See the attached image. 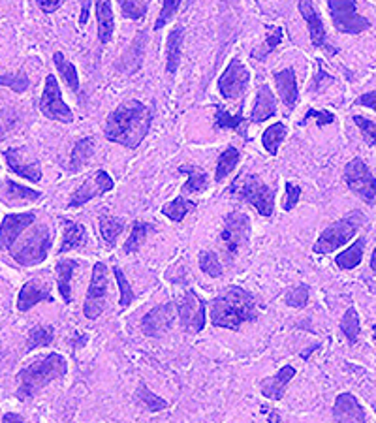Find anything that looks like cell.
Here are the masks:
<instances>
[{"label":"cell","instance_id":"cell-1","mask_svg":"<svg viewBox=\"0 0 376 423\" xmlns=\"http://www.w3.org/2000/svg\"><path fill=\"white\" fill-rule=\"evenodd\" d=\"M153 123V113L143 102L126 100L113 109L104 124L106 140L134 151L147 137Z\"/></svg>","mask_w":376,"mask_h":423},{"label":"cell","instance_id":"cell-2","mask_svg":"<svg viewBox=\"0 0 376 423\" xmlns=\"http://www.w3.org/2000/svg\"><path fill=\"white\" fill-rule=\"evenodd\" d=\"M256 318V301L241 286H231L211 301V322L215 328L237 331Z\"/></svg>","mask_w":376,"mask_h":423},{"label":"cell","instance_id":"cell-3","mask_svg":"<svg viewBox=\"0 0 376 423\" xmlns=\"http://www.w3.org/2000/svg\"><path fill=\"white\" fill-rule=\"evenodd\" d=\"M68 372V361L65 356L53 352L34 359L18 375V397L21 401L32 399L38 391L49 386L55 380H59Z\"/></svg>","mask_w":376,"mask_h":423},{"label":"cell","instance_id":"cell-4","mask_svg":"<svg viewBox=\"0 0 376 423\" xmlns=\"http://www.w3.org/2000/svg\"><path fill=\"white\" fill-rule=\"evenodd\" d=\"M53 237L55 231H51L49 226L46 224L36 226L18 248H10L12 258L23 267H34V265L41 264L53 247Z\"/></svg>","mask_w":376,"mask_h":423},{"label":"cell","instance_id":"cell-5","mask_svg":"<svg viewBox=\"0 0 376 423\" xmlns=\"http://www.w3.org/2000/svg\"><path fill=\"white\" fill-rule=\"evenodd\" d=\"M361 222H363V217H361L359 213L350 215V217L347 218H341V220H337V222L328 226V228L320 234V237H318L316 243H314L312 250H314L316 254L335 253L337 248L342 247V245H347L354 235L358 234Z\"/></svg>","mask_w":376,"mask_h":423},{"label":"cell","instance_id":"cell-6","mask_svg":"<svg viewBox=\"0 0 376 423\" xmlns=\"http://www.w3.org/2000/svg\"><path fill=\"white\" fill-rule=\"evenodd\" d=\"M235 194L241 196V200L248 201L262 217H271L275 213V192L262 181V177L250 173L237 187H231Z\"/></svg>","mask_w":376,"mask_h":423},{"label":"cell","instance_id":"cell-7","mask_svg":"<svg viewBox=\"0 0 376 423\" xmlns=\"http://www.w3.org/2000/svg\"><path fill=\"white\" fill-rule=\"evenodd\" d=\"M328 10L335 29L342 34H361L372 27L369 19L358 12L356 0H328Z\"/></svg>","mask_w":376,"mask_h":423},{"label":"cell","instance_id":"cell-8","mask_svg":"<svg viewBox=\"0 0 376 423\" xmlns=\"http://www.w3.org/2000/svg\"><path fill=\"white\" fill-rule=\"evenodd\" d=\"M342 179L347 182V187L356 192V194L369 203L370 207H375V196H376V181L375 173L369 170V166L365 164L361 159L350 160L344 168Z\"/></svg>","mask_w":376,"mask_h":423},{"label":"cell","instance_id":"cell-9","mask_svg":"<svg viewBox=\"0 0 376 423\" xmlns=\"http://www.w3.org/2000/svg\"><path fill=\"white\" fill-rule=\"evenodd\" d=\"M250 237V218L245 213H228L224 217L222 222V234H220V241H222L226 253L235 256Z\"/></svg>","mask_w":376,"mask_h":423},{"label":"cell","instance_id":"cell-10","mask_svg":"<svg viewBox=\"0 0 376 423\" xmlns=\"http://www.w3.org/2000/svg\"><path fill=\"white\" fill-rule=\"evenodd\" d=\"M40 112L47 119L57 121V123H74V112L62 100L59 81H57V77L53 74L46 77V85H43V93H41L40 98Z\"/></svg>","mask_w":376,"mask_h":423},{"label":"cell","instance_id":"cell-11","mask_svg":"<svg viewBox=\"0 0 376 423\" xmlns=\"http://www.w3.org/2000/svg\"><path fill=\"white\" fill-rule=\"evenodd\" d=\"M107 297V267L106 264H94L93 276H90V286L87 290V300L83 305V314L88 320H96L104 312Z\"/></svg>","mask_w":376,"mask_h":423},{"label":"cell","instance_id":"cell-12","mask_svg":"<svg viewBox=\"0 0 376 423\" xmlns=\"http://www.w3.org/2000/svg\"><path fill=\"white\" fill-rule=\"evenodd\" d=\"M250 83V72L239 59L229 60L222 76L218 77V90L222 94L224 100H237L241 98Z\"/></svg>","mask_w":376,"mask_h":423},{"label":"cell","instance_id":"cell-13","mask_svg":"<svg viewBox=\"0 0 376 423\" xmlns=\"http://www.w3.org/2000/svg\"><path fill=\"white\" fill-rule=\"evenodd\" d=\"M115 188V181L112 179V175L104 170H98L94 175H90L87 181H83V184L72 192V198L68 201V209H77L83 207L85 203H88L94 198H100V196L112 192Z\"/></svg>","mask_w":376,"mask_h":423},{"label":"cell","instance_id":"cell-14","mask_svg":"<svg viewBox=\"0 0 376 423\" xmlns=\"http://www.w3.org/2000/svg\"><path fill=\"white\" fill-rule=\"evenodd\" d=\"M182 329L187 333H200L206 328V301L196 292H187L175 305Z\"/></svg>","mask_w":376,"mask_h":423},{"label":"cell","instance_id":"cell-15","mask_svg":"<svg viewBox=\"0 0 376 423\" xmlns=\"http://www.w3.org/2000/svg\"><path fill=\"white\" fill-rule=\"evenodd\" d=\"M300 13L305 19L307 27H309L312 46L318 47V49H325L331 57L337 55V47L331 46V41L328 40V30H325V25H323L320 13L314 8V2L312 0H300Z\"/></svg>","mask_w":376,"mask_h":423},{"label":"cell","instance_id":"cell-16","mask_svg":"<svg viewBox=\"0 0 376 423\" xmlns=\"http://www.w3.org/2000/svg\"><path fill=\"white\" fill-rule=\"evenodd\" d=\"M173 318H175V303L154 307L153 311H149L141 320V331H143V335L151 337V339L164 337L173 325Z\"/></svg>","mask_w":376,"mask_h":423},{"label":"cell","instance_id":"cell-17","mask_svg":"<svg viewBox=\"0 0 376 423\" xmlns=\"http://www.w3.org/2000/svg\"><path fill=\"white\" fill-rule=\"evenodd\" d=\"M36 220V215L32 211L25 213H10L2 218L0 224V248L2 250H10L13 248V243L19 237L21 231L32 226Z\"/></svg>","mask_w":376,"mask_h":423},{"label":"cell","instance_id":"cell-18","mask_svg":"<svg viewBox=\"0 0 376 423\" xmlns=\"http://www.w3.org/2000/svg\"><path fill=\"white\" fill-rule=\"evenodd\" d=\"M4 160H6L8 168H10L15 175L23 177V179L32 182L41 181L40 166L36 164L34 160L25 153V149H18V147L6 149V151H4Z\"/></svg>","mask_w":376,"mask_h":423},{"label":"cell","instance_id":"cell-19","mask_svg":"<svg viewBox=\"0 0 376 423\" xmlns=\"http://www.w3.org/2000/svg\"><path fill=\"white\" fill-rule=\"evenodd\" d=\"M53 301V295H51V290L47 284H43L41 281H29L25 284L21 292H19L18 297V309L21 312L30 311L32 307H36L38 303H51Z\"/></svg>","mask_w":376,"mask_h":423},{"label":"cell","instance_id":"cell-20","mask_svg":"<svg viewBox=\"0 0 376 423\" xmlns=\"http://www.w3.org/2000/svg\"><path fill=\"white\" fill-rule=\"evenodd\" d=\"M333 417L337 422L363 423L367 422V412L350 391H344L337 397L335 406H333Z\"/></svg>","mask_w":376,"mask_h":423},{"label":"cell","instance_id":"cell-21","mask_svg":"<svg viewBox=\"0 0 376 423\" xmlns=\"http://www.w3.org/2000/svg\"><path fill=\"white\" fill-rule=\"evenodd\" d=\"M41 198V192L38 190H32L29 187H23L19 182L8 179L4 182V188L0 192V201L8 207H21V206H29V203H34Z\"/></svg>","mask_w":376,"mask_h":423},{"label":"cell","instance_id":"cell-22","mask_svg":"<svg viewBox=\"0 0 376 423\" xmlns=\"http://www.w3.org/2000/svg\"><path fill=\"white\" fill-rule=\"evenodd\" d=\"M275 83L281 94V100L290 112H294L300 100V90H297V77H295L294 68H284L281 72H275Z\"/></svg>","mask_w":376,"mask_h":423},{"label":"cell","instance_id":"cell-23","mask_svg":"<svg viewBox=\"0 0 376 423\" xmlns=\"http://www.w3.org/2000/svg\"><path fill=\"white\" fill-rule=\"evenodd\" d=\"M295 376V369L292 365H284L278 372H275L269 378H265L262 382V395L271 401H281L284 397L286 386L292 382V378Z\"/></svg>","mask_w":376,"mask_h":423},{"label":"cell","instance_id":"cell-24","mask_svg":"<svg viewBox=\"0 0 376 423\" xmlns=\"http://www.w3.org/2000/svg\"><path fill=\"white\" fill-rule=\"evenodd\" d=\"M275 115H276L275 94H273L269 85L264 83V85H260L258 94H256L253 113H250V123H264V121L275 117Z\"/></svg>","mask_w":376,"mask_h":423},{"label":"cell","instance_id":"cell-25","mask_svg":"<svg viewBox=\"0 0 376 423\" xmlns=\"http://www.w3.org/2000/svg\"><path fill=\"white\" fill-rule=\"evenodd\" d=\"M94 10L98 19V40L102 46H107L113 40V32H115L112 0H94Z\"/></svg>","mask_w":376,"mask_h":423},{"label":"cell","instance_id":"cell-26","mask_svg":"<svg viewBox=\"0 0 376 423\" xmlns=\"http://www.w3.org/2000/svg\"><path fill=\"white\" fill-rule=\"evenodd\" d=\"M217 109V119H215V128H228L234 130L237 134L241 135L243 140H248L247 134V124L248 121L243 117V104L239 106V112L231 115L224 106H215Z\"/></svg>","mask_w":376,"mask_h":423},{"label":"cell","instance_id":"cell-27","mask_svg":"<svg viewBox=\"0 0 376 423\" xmlns=\"http://www.w3.org/2000/svg\"><path fill=\"white\" fill-rule=\"evenodd\" d=\"M182 40H184V29L182 25L173 27V30L168 36V55H166V72L170 76H175L179 62H181Z\"/></svg>","mask_w":376,"mask_h":423},{"label":"cell","instance_id":"cell-28","mask_svg":"<svg viewBox=\"0 0 376 423\" xmlns=\"http://www.w3.org/2000/svg\"><path fill=\"white\" fill-rule=\"evenodd\" d=\"M94 154V137L93 135H87V137H83L74 145L70 153V162L66 166V170L70 171V173H76L83 168V166L87 164L88 160L93 159Z\"/></svg>","mask_w":376,"mask_h":423},{"label":"cell","instance_id":"cell-29","mask_svg":"<svg viewBox=\"0 0 376 423\" xmlns=\"http://www.w3.org/2000/svg\"><path fill=\"white\" fill-rule=\"evenodd\" d=\"M57 286H59V292L62 295L66 305L72 303V276H74V271L77 269V262L76 260H60L57 264Z\"/></svg>","mask_w":376,"mask_h":423},{"label":"cell","instance_id":"cell-30","mask_svg":"<svg viewBox=\"0 0 376 423\" xmlns=\"http://www.w3.org/2000/svg\"><path fill=\"white\" fill-rule=\"evenodd\" d=\"M181 173H187L188 181L182 184V194H196V192H203L209 187V177L206 171H201L198 166H181L179 168Z\"/></svg>","mask_w":376,"mask_h":423},{"label":"cell","instance_id":"cell-31","mask_svg":"<svg viewBox=\"0 0 376 423\" xmlns=\"http://www.w3.org/2000/svg\"><path fill=\"white\" fill-rule=\"evenodd\" d=\"M85 243H87V229H85V226L68 220V222H66L65 237H62V243H60L59 254L70 253L74 248L83 247Z\"/></svg>","mask_w":376,"mask_h":423},{"label":"cell","instance_id":"cell-32","mask_svg":"<svg viewBox=\"0 0 376 423\" xmlns=\"http://www.w3.org/2000/svg\"><path fill=\"white\" fill-rule=\"evenodd\" d=\"M365 237H359L358 241H354V245L342 250L339 256L335 258V264L339 265V269L342 271H350L354 267H358L361 264V258H363V250H365Z\"/></svg>","mask_w":376,"mask_h":423},{"label":"cell","instance_id":"cell-33","mask_svg":"<svg viewBox=\"0 0 376 423\" xmlns=\"http://www.w3.org/2000/svg\"><path fill=\"white\" fill-rule=\"evenodd\" d=\"M98 224H100V234L102 239L112 247L115 245L119 239V235L124 231V220L117 217H109L107 213H102L100 218H98Z\"/></svg>","mask_w":376,"mask_h":423},{"label":"cell","instance_id":"cell-34","mask_svg":"<svg viewBox=\"0 0 376 423\" xmlns=\"http://www.w3.org/2000/svg\"><path fill=\"white\" fill-rule=\"evenodd\" d=\"M53 62L57 66V72H59V76L65 79L66 87L74 90V93H79V76H77L76 66L72 65L70 60H66V57L60 51L53 55Z\"/></svg>","mask_w":376,"mask_h":423},{"label":"cell","instance_id":"cell-35","mask_svg":"<svg viewBox=\"0 0 376 423\" xmlns=\"http://www.w3.org/2000/svg\"><path fill=\"white\" fill-rule=\"evenodd\" d=\"M196 209V201L184 200V196H177L173 201H168L162 206V215L168 217L173 222H182V218L187 217L188 213H192Z\"/></svg>","mask_w":376,"mask_h":423},{"label":"cell","instance_id":"cell-36","mask_svg":"<svg viewBox=\"0 0 376 423\" xmlns=\"http://www.w3.org/2000/svg\"><path fill=\"white\" fill-rule=\"evenodd\" d=\"M241 160V151L235 147H228L224 151L220 156H218L217 162V171H215V181L222 182L226 177L235 170V166L239 164Z\"/></svg>","mask_w":376,"mask_h":423},{"label":"cell","instance_id":"cell-37","mask_svg":"<svg viewBox=\"0 0 376 423\" xmlns=\"http://www.w3.org/2000/svg\"><path fill=\"white\" fill-rule=\"evenodd\" d=\"M286 134H288V130H286V126L282 123H275L265 128L264 135H262V143H264V149L271 156H275L278 153V147H281V143L284 141Z\"/></svg>","mask_w":376,"mask_h":423},{"label":"cell","instance_id":"cell-38","mask_svg":"<svg viewBox=\"0 0 376 423\" xmlns=\"http://www.w3.org/2000/svg\"><path fill=\"white\" fill-rule=\"evenodd\" d=\"M265 34H267V40L258 47V49H254L253 57L254 60H262L264 57H267L269 53H273L276 47L281 46L282 41V29L281 27H271V25H265Z\"/></svg>","mask_w":376,"mask_h":423},{"label":"cell","instance_id":"cell-39","mask_svg":"<svg viewBox=\"0 0 376 423\" xmlns=\"http://www.w3.org/2000/svg\"><path fill=\"white\" fill-rule=\"evenodd\" d=\"M55 341L53 328L49 325H34L29 331V339H27V350L25 352H32L36 348L49 347Z\"/></svg>","mask_w":376,"mask_h":423},{"label":"cell","instance_id":"cell-40","mask_svg":"<svg viewBox=\"0 0 376 423\" xmlns=\"http://www.w3.org/2000/svg\"><path fill=\"white\" fill-rule=\"evenodd\" d=\"M341 331L342 335L347 337V341L350 344H356L359 341V333H361V323H359V314L358 311L350 307L347 312H344V316L341 320Z\"/></svg>","mask_w":376,"mask_h":423},{"label":"cell","instance_id":"cell-41","mask_svg":"<svg viewBox=\"0 0 376 423\" xmlns=\"http://www.w3.org/2000/svg\"><path fill=\"white\" fill-rule=\"evenodd\" d=\"M147 231H149L147 222L135 220V222L132 224V231H130L128 241H126V245H124V253H128V254L137 253V248L143 245L145 237H147Z\"/></svg>","mask_w":376,"mask_h":423},{"label":"cell","instance_id":"cell-42","mask_svg":"<svg viewBox=\"0 0 376 423\" xmlns=\"http://www.w3.org/2000/svg\"><path fill=\"white\" fill-rule=\"evenodd\" d=\"M137 399H140L141 405L145 406L149 412H160L168 408V403H166L162 397H159V395H154L145 384H140V388H137Z\"/></svg>","mask_w":376,"mask_h":423},{"label":"cell","instance_id":"cell-43","mask_svg":"<svg viewBox=\"0 0 376 423\" xmlns=\"http://www.w3.org/2000/svg\"><path fill=\"white\" fill-rule=\"evenodd\" d=\"M121 12L126 19L137 21L147 13V0H119Z\"/></svg>","mask_w":376,"mask_h":423},{"label":"cell","instance_id":"cell-44","mask_svg":"<svg viewBox=\"0 0 376 423\" xmlns=\"http://www.w3.org/2000/svg\"><path fill=\"white\" fill-rule=\"evenodd\" d=\"M113 275H115V278H117L119 292H121V309L126 311V309H128V307L132 305L135 300L134 290H132V286H130V282L126 281V276L123 275L121 267H113Z\"/></svg>","mask_w":376,"mask_h":423},{"label":"cell","instance_id":"cell-45","mask_svg":"<svg viewBox=\"0 0 376 423\" xmlns=\"http://www.w3.org/2000/svg\"><path fill=\"white\" fill-rule=\"evenodd\" d=\"M0 85L2 87L12 88L13 93H25L30 87V79L25 72H18V74H2L0 76Z\"/></svg>","mask_w":376,"mask_h":423},{"label":"cell","instance_id":"cell-46","mask_svg":"<svg viewBox=\"0 0 376 423\" xmlns=\"http://www.w3.org/2000/svg\"><path fill=\"white\" fill-rule=\"evenodd\" d=\"M200 269L206 273V275L213 276V278H218L222 275V264L215 253L211 250H203L200 253Z\"/></svg>","mask_w":376,"mask_h":423},{"label":"cell","instance_id":"cell-47","mask_svg":"<svg viewBox=\"0 0 376 423\" xmlns=\"http://www.w3.org/2000/svg\"><path fill=\"white\" fill-rule=\"evenodd\" d=\"M284 301L286 305L294 307V309H303V307L309 303V286L307 284H300L284 295Z\"/></svg>","mask_w":376,"mask_h":423},{"label":"cell","instance_id":"cell-48","mask_svg":"<svg viewBox=\"0 0 376 423\" xmlns=\"http://www.w3.org/2000/svg\"><path fill=\"white\" fill-rule=\"evenodd\" d=\"M181 6V0H164V4H162V10H160V15L156 19V23H154V30L164 29L166 25L170 23L173 15L177 13Z\"/></svg>","mask_w":376,"mask_h":423},{"label":"cell","instance_id":"cell-49","mask_svg":"<svg viewBox=\"0 0 376 423\" xmlns=\"http://www.w3.org/2000/svg\"><path fill=\"white\" fill-rule=\"evenodd\" d=\"M331 83H333V76H329L328 72L323 70L322 59H316V76L312 77L311 93L318 94L320 90H323L325 87H329Z\"/></svg>","mask_w":376,"mask_h":423},{"label":"cell","instance_id":"cell-50","mask_svg":"<svg viewBox=\"0 0 376 423\" xmlns=\"http://www.w3.org/2000/svg\"><path fill=\"white\" fill-rule=\"evenodd\" d=\"M300 198H301V188L297 187V184H294V182L286 181V184H284V201H282V209H284V211H292V209L300 203Z\"/></svg>","mask_w":376,"mask_h":423},{"label":"cell","instance_id":"cell-51","mask_svg":"<svg viewBox=\"0 0 376 423\" xmlns=\"http://www.w3.org/2000/svg\"><path fill=\"white\" fill-rule=\"evenodd\" d=\"M311 119H316V124L318 128H323V126H328V124H331L333 121H335V115L329 112H318V109H309V112L305 113V117L300 121V126H305Z\"/></svg>","mask_w":376,"mask_h":423},{"label":"cell","instance_id":"cell-52","mask_svg":"<svg viewBox=\"0 0 376 423\" xmlns=\"http://www.w3.org/2000/svg\"><path fill=\"white\" fill-rule=\"evenodd\" d=\"M354 123L358 124L359 130H361V134H363L365 141L369 143L370 147H375V121L372 119H365L361 115H354Z\"/></svg>","mask_w":376,"mask_h":423},{"label":"cell","instance_id":"cell-53","mask_svg":"<svg viewBox=\"0 0 376 423\" xmlns=\"http://www.w3.org/2000/svg\"><path fill=\"white\" fill-rule=\"evenodd\" d=\"M143 38H145V34L140 32V34L135 36V40H134V43H132V47L128 49V60H126V62H134V70L140 68L141 60H143V53H145V47H143V43H141Z\"/></svg>","mask_w":376,"mask_h":423},{"label":"cell","instance_id":"cell-54","mask_svg":"<svg viewBox=\"0 0 376 423\" xmlns=\"http://www.w3.org/2000/svg\"><path fill=\"white\" fill-rule=\"evenodd\" d=\"M36 2H38V6L43 13H53L62 6L65 0H36Z\"/></svg>","mask_w":376,"mask_h":423},{"label":"cell","instance_id":"cell-55","mask_svg":"<svg viewBox=\"0 0 376 423\" xmlns=\"http://www.w3.org/2000/svg\"><path fill=\"white\" fill-rule=\"evenodd\" d=\"M375 98H376L375 90H369V93L361 94L354 104H356V106H363V107H369V109H375Z\"/></svg>","mask_w":376,"mask_h":423},{"label":"cell","instance_id":"cell-56","mask_svg":"<svg viewBox=\"0 0 376 423\" xmlns=\"http://www.w3.org/2000/svg\"><path fill=\"white\" fill-rule=\"evenodd\" d=\"M88 8H90V0H81V15H79V25H87L88 21Z\"/></svg>","mask_w":376,"mask_h":423},{"label":"cell","instance_id":"cell-57","mask_svg":"<svg viewBox=\"0 0 376 423\" xmlns=\"http://www.w3.org/2000/svg\"><path fill=\"white\" fill-rule=\"evenodd\" d=\"M2 422H25L23 419V416H19V414H12V412H10V414H4V417H2Z\"/></svg>","mask_w":376,"mask_h":423},{"label":"cell","instance_id":"cell-58","mask_svg":"<svg viewBox=\"0 0 376 423\" xmlns=\"http://www.w3.org/2000/svg\"><path fill=\"white\" fill-rule=\"evenodd\" d=\"M85 342H87V337H85V335H79V333H76V339H74V341H72V347H74V348H79V347H83V344H85Z\"/></svg>","mask_w":376,"mask_h":423},{"label":"cell","instance_id":"cell-59","mask_svg":"<svg viewBox=\"0 0 376 423\" xmlns=\"http://www.w3.org/2000/svg\"><path fill=\"white\" fill-rule=\"evenodd\" d=\"M318 348H320V344H314V347H312V348H307V350H303V352H301V358L307 359V358H309V356H311L312 352H314V350H318Z\"/></svg>","mask_w":376,"mask_h":423}]
</instances>
